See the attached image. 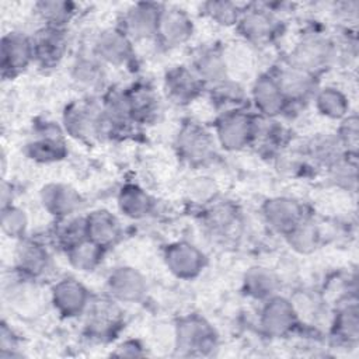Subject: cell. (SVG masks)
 Here are the masks:
<instances>
[{
  "label": "cell",
  "instance_id": "cell-1",
  "mask_svg": "<svg viewBox=\"0 0 359 359\" xmlns=\"http://www.w3.org/2000/svg\"><path fill=\"white\" fill-rule=\"evenodd\" d=\"M337 56L335 43L321 35L309 34L303 36L289 53L287 65L311 76L327 69Z\"/></svg>",
  "mask_w": 359,
  "mask_h": 359
},
{
  "label": "cell",
  "instance_id": "cell-2",
  "mask_svg": "<svg viewBox=\"0 0 359 359\" xmlns=\"http://www.w3.org/2000/svg\"><path fill=\"white\" fill-rule=\"evenodd\" d=\"M66 132L76 139L91 140L101 135L107 119L102 111V104L90 101L74 102L69 105L63 115Z\"/></svg>",
  "mask_w": 359,
  "mask_h": 359
},
{
  "label": "cell",
  "instance_id": "cell-3",
  "mask_svg": "<svg viewBox=\"0 0 359 359\" xmlns=\"http://www.w3.org/2000/svg\"><path fill=\"white\" fill-rule=\"evenodd\" d=\"M216 137L229 151L247 147L255 137V121L240 109L226 111L216 122Z\"/></svg>",
  "mask_w": 359,
  "mask_h": 359
},
{
  "label": "cell",
  "instance_id": "cell-4",
  "mask_svg": "<svg viewBox=\"0 0 359 359\" xmlns=\"http://www.w3.org/2000/svg\"><path fill=\"white\" fill-rule=\"evenodd\" d=\"M177 349L184 355L205 353L216 344V334L212 325L198 317L188 316L180 320L175 331Z\"/></svg>",
  "mask_w": 359,
  "mask_h": 359
},
{
  "label": "cell",
  "instance_id": "cell-5",
  "mask_svg": "<svg viewBox=\"0 0 359 359\" xmlns=\"http://www.w3.org/2000/svg\"><path fill=\"white\" fill-rule=\"evenodd\" d=\"M240 34L250 42L262 43L269 41L278 29V20L266 4H252L243 10L237 22Z\"/></svg>",
  "mask_w": 359,
  "mask_h": 359
},
{
  "label": "cell",
  "instance_id": "cell-6",
  "mask_svg": "<svg viewBox=\"0 0 359 359\" xmlns=\"http://www.w3.org/2000/svg\"><path fill=\"white\" fill-rule=\"evenodd\" d=\"M164 262L168 271L177 278L192 279L202 272L206 257L194 244L178 241L167 245L164 251Z\"/></svg>",
  "mask_w": 359,
  "mask_h": 359
},
{
  "label": "cell",
  "instance_id": "cell-7",
  "mask_svg": "<svg viewBox=\"0 0 359 359\" xmlns=\"http://www.w3.org/2000/svg\"><path fill=\"white\" fill-rule=\"evenodd\" d=\"M297 318L292 300L273 294L268 297L261 311L259 324L266 335L278 338L292 331Z\"/></svg>",
  "mask_w": 359,
  "mask_h": 359
},
{
  "label": "cell",
  "instance_id": "cell-8",
  "mask_svg": "<svg viewBox=\"0 0 359 359\" xmlns=\"http://www.w3.org/2000/svg\"><path fill=\"white\" fill-rule=\"evenodd\" d=\"M94 55L114 66L128 63L133 56L132 39L122 28H108L98 34L94 42Z\"/></svg>",
  "mask_w": 359,
  "mask_h": 359
},
{
  "label": "cell",
  "instance_id": "cell-9",
  "mask_svg": "<svg viewBox=\"0 0 359 359\" xmlns=\"http://www.w3.org/2000/svg\"><path fill=\"white\" fill-rule=\"evenodd\" d=\"M194 34L191 17L181 8H163L157 25L156 38L167 48H175L185 43Z\"/></svg>",
  "mask_w": 359,
  "mask_h": 359
},
{
  "label": "cell",
  "instance_id": "cell-10",
  "mask_svg": "<svg viewBox=\"0 0 359 359\" xmlns=\"http://www.w3.org/2000/svg\"><path fill=\"white\" fill-rule=\"evenodd\" d=\"M107 287L114 299L125 303L142 300L147 290L146 279L132 266L115 268L107 279Z\"/></svg>",
  "mask_w": 359,
  "mask_h": 359
},
{
  "label": "cell",
  "instance_id": "cell-11",
  "mask_svg": "<svg viewBox=\"0 0 359 359\" xmlns=\"http://www.w3.org/2000/svg\"><path fill=\"white\" fill-rule=\"evenodd\" d=\"M262 215L273 230L283 233L285 236L306 219L302 203L286 196L268 199L262 206Z\"/></svg>",
  "mask_w": 359,
  "mask_h": 359
},
{
  "label": "cell",
  "instance_id": "cell-12",
  "mask_svg": "<svg viewBox=\"0 0 359 359\" xmlns=\"http://www.w3.org/2000/svg\"><path fill=\"white\" fill-rule=\"evenodd\" d=\"M163 7L154 3H136L123 15V31L133 39L156 36Z\"/></svg>",
  "mask_w": 359,
  "mask_h": 359
},
{
  "label": "cell",
  "instance_id": "cell-13",
  "mask_svg": "<svg viewBox=\"0 0 359 359\" xmlns=\"http://www.w3.org/2000/svg\"><path fill=\"white\" fill-rule=\"evenodd\" d=\"M32 43L34 59H36L42 67H52L62 60L67 49L65 28L45 25L36 32Z\"/></svg>",
  "mask_w": 359,
  "mask_h": 359
},
{
  "label": "cell",
  "instance_id": "cell-14",
  "mask_svg": "<svg viewBox=\"0 0 359 359\" xmlns=\"http://www.w3.org/2000/svg\"><path fill=\"white\" fill-rule=\"evenodd\" d=\"M0 55L3 74H15L24 70L34 59L32 39L21 32H10L1 39Z\"/></svg>",
  "mask_w": 359,
  "mask_h": 359
},
{
  "label": "cell",
  "instance_id": "cell-15",
  "mask_svg": "<svg viewBox=\"0 0 359 359\" xmlns=\"http://www.w3.org/2000/svg\"><path fill=\"white\" fill-rule=\"evenodd\" d=\"M178 150L191 163H203L215 151V142L210 135L196 123H187L178 133Z\"/></svg>",
  "mask_w": 359,
  "mask_h": 359
},
{
  "label": "cell",
  "instance_id": "cell-16",
  "mask_svg": "<svg viewBox=\"0 0 359 359\" xmlns=\"http://www.w3.org/2000/svg\"><path fill=\"white\" fill-rule=\"evenodd\" d=\"M88 290L79 280L66 278L59 280L52 289V303L65 317L81 314L88 304Z\"/></svg>",
  "mask_w": 359,
  "mask_h": 359
},
{
  "label": "cell",
  "instance_id": "cell-17",
  "mask_svg": "<svg viewBox=\"0 0 359 359\" xmlns=\"http://www.w3.org/2000/svg\"><path fill=\"white\" fill-rule=\"evenodd\" d=\"M273 79L287 104L292 101H306L317 93L314 80L316 76H311L289 65L286 67L279 69L278 73L273 74Z\"/></svg>",
  "mask_w": 359,
  "mask_h": 359
},
{
  "label": "cell",
  "instance_id": "cell-18",
  "mask_svg": "<svg viewBox=\"0 0 359 359\" xmlns=\"http://www.w3.org/2000/svg\"><path fill=\"white\" fill-rule=\"evenodd\" d=\"M252 101L265 118H275L287 107L283 94L271 74H261L255 80L252 86Z\"/></svg>",
  "mask_w": 359,
  "mask_h": 359
},
{
  "label": "cell",
  "instance_id": "cell-19",
  "mask_svg": "<svg viewBox=\"0 0 359 359\" xmlns=\"http://www.w3.org/2000/svg\"><path fill=\"white\" fill-rule=\"evenodd\" d=\"M201 86L202 81L198 79V76L184 66L171 69L164 80L167 97L178 105L192 101L199 94Z\"/></svg>",
  "mask_w": 359,
  "mask_h": 359
},
{
  "label": "cell",
  "instance_id": "cell-20",
  "mask_svg": "<svg viewBox=\"0 0 359 359\" xmlns=\"http://www.w3.org/2000/svg\"><path fill=\"white\" fill-rule=\"evenodd\" d=\"M87 237L98 245L108 248L121 237V224L118 219L105 209L91 212L86 217Z\"/></svg>",
  "mask_w": 359,
  "mask_h": 359
},
{
  "label": "cell",
  "instance_id": "cell-21",
  "mask_svg": "<svg viewBox=\"0 0 359 359\" xmlns=\"http://www.w3.org/2000/svg\"><path fill=\"white\" fill-rule=\"evenodd\" d=\"M43 208L53 216L65 217L80 206V195L69 185L48 184L41 191Z\"/></svg>",
  "mask_w": 359,
  "mask_h": 359
},
{
  "label": "cell",
  "instance_id": "cell-22",
  "mask_svg": "<svg viewBox=\"0 0 359 359\" xmlns=\"http://www.w3.org/2000/svg\"><path fill=\"white\" fill-rule=\"evenodd\" d=\"M17 268L28 278H35L46 272L49 254L46 248L32 240H21L15 251Z\"/></svg>",
  "mask_w": 359,
  "mask_h": 359
},
{
  "label": "cell",
  "instance_id": "cell-23",
  "mask_svg": "<svg viewBox=\"0 0 359 359\" xmlns=\"http://www.w3.org/2000/svg\"><path fill=\"white\" fill-rule=\"evenodd\" d=\"M194 73L202 83L219 84L227 79V65L223 53L216 48H205L194 59Z\"/></svg>",
  "mask_w": 359,
  "mask_h": 359
},
{
  "label": "cell",
  "instance_id": "cell-24",
  "mask_svg": "<svg viewBox=\"0 0 359 359\" xmlns=\"http://www.w3.org/2000/svg\"><path fill=\"white\" fill-rule=\"evenodd\" d=\"M73 80L86 90H97L105 79L104 63L95 56H80L72 66Z\"/></svg>",
  "mask_w": 359,
  "mask_h": 359
},
{
  "label": "cell",
  "instance_id": "cell-25",
  "mask_svg": "<svg viewBox=\"0 0 359 359\" xmlns=\"http://www.w3.org/2000/svg\"><path fill=\"white\" fill-rule=\"evenodd\" d=\"M104 247L98 245L88 237L72 244L66 248V255L72 266H74L79 271L88 272L94 271L100 262L102 261L104 255Z\"/></svg>",
  "mask_w": 359,
  "mask_h": 359
},
{
  "label": "cell",
  "instance_id": "cell-26",
  "mask_svg": "<svg viewBox=\"0 0 359 359\" xmlns=\"http://www.w3.org/2000/svg\"><path fill=\"white\" fill-rule=\"evenodd\" d=\"M118 206L125 216L130 219H142L151 212L153 199L142 188L126 185L118 195Z\"/></svg>",
  "mask_w": 359,
  "mask_h": 359
},
{
  "label": "cell",
  "instance_id": "cell-27",
  "mask_svg": "<svg viewBox=\"0 0 359 359\" xmlns=\"http://www.w3.org/2000/svg\"><path fill=\"white\" fill-rule=\"evenodd\" d=\"M316 107L318 112L330 119H344L349 115L348 97L335 87H324L316 94Z\"/></svg>",
  "mask_w": 359,
  "mask_h": 359
},
{
  "label": "cell",
  "instance_id": "cell-28",
  "mask_svg": "<svg viewBox=\"0 0 359 359\" xmlns=\"http://www.w3.org/2000/svg\"><path fill=\"white\" fill-rule=\"evenodd\" d=\"M102 111H104L107 123H111V125L118 126V125H125L135 121L132 102L128 91L111 90L102 102Z\"/></svg>",
  "mask_w": 359,
  "mask_h": 359
},
{
  "label": "cell",
  "instance_id": "cell-29",
  "mask_svg": "<svg viewBox=\"0 0 359 359\" xmlns=\"http://www.w3.org/2000/svg\"><path fill=\"white\" fill-rule=\"evenodd\" d=\"M335 335L348 342L355 344L359 338V310L356 302L346 303L338 310L334 320Z\"/></svg>",
  "mask_w": 359,
  "mask_h": 359
},
{
  "label": "cell",
  "instance_id": "cell-30",
  "mask_svg": "<svg viewBox=\"0 0 359 359\" xmlns=\"http://www.w3.org/2000/svg\"><path fill=\"white\" fill-rule=\"evenodd\" d=\"M278 286L276 276L266 268H251L244 278V287L250 296L268 299L273 296Z\"/></svg>",
  "mask_w": 359,
  "mask_h": 359
},
{
  "label": "cell",
  "instance_id": "cell-31",
  "mask_svg": "<svg viewBox=\"0 0 359 359\" xmlns=\"http://www.w3.org/2000/svg\"><path fill=\"white\" fill-rule=\"evenodd\" d=\"M286 238L294 251L309 254L317 248L320 243V231L317 226L306 217L286 234Z\"/></svg>",
  "mask_w": 359,
  "mask_h": 359
},
{
  "label": "cell",
  "instance_id": "cell-32",
  "mask_svg": "<svg viewBox=\"0 0 359 359\" xmlns=\"http://www.w3.org/2000/svg\"><path fill=\"white\" fill-rule=\"evenodd\" d=\"M67 150L63 140L57 136L45 135L28 144V154L31 158L41 163H52L62 160Z\"/></svg>",
  "mask_w": 359,
  "mask_h": 359
},
{
  "label": "cell",
  "instance_id": "cell-33",
  "mask_svg": "<svg viewBox=\"0 0 359 359\" xmlns=\"http://www.w3.org/2000/svg\"><path fill=\"white\" fill-rule=\"evenodd\" d=\"M36 11L48 27L65 28L74 14V6L69 1H39Z\"/></svg>",
  "mask_w": 359,
  "mask_h": 359
},
{
  "label": "cell",
  "instance_id": "cell-34",
  "mask_svg": "<svg viewBox=\"0 0 359 359\" xmlns=\"http://www.w3.org/2000/svg\"><path fill=\"white\" fill-rule=\"evenodd\" d=\"M203 10L217 24L226 25V27L237 24L240 20V15L243 13V8H240L236 3L223 1V0H215V1L205 3Z\"/></svg>",
  "mask_w": 359,
  "mask_h": 359
},
{
  "label": "cell",
  "instance_id": "cell-35",
  "mask_svg": "<svg viewBox=\"0 0 359 359\" xmlns=\"http://www.w3.org/2000/svg\"><path fill=\"white\" fill-rule=\"evenodd\" d=\"M212 95L219 105L226 108L224 112L237 109V107L244 101L243 88L237 83L230 81L229 79L212 86Z\"/></svg>",
  "mask_w": 359,
  "mask_h": 359
},
{
  "label": "cell",
  "instance_id": "cell-36",
  "mask_svg": "<svg viewBox=\"0 0 359 359\" xmlns=\"http://www.w3.org/2000/svg\"><path fill=\"white\" fill-rule=\"evenodd\" d=\"M28 226L27 215L17 206L1 208V229L3 233L11 238H21L25 234Z\"/></svg>",
  "mask_w": 359,
  "mask_h": 359
},
{
  "label": "cell",
  "instance_id": "cell-37",
  "mask_svg": "<svg viewBox=\"0 0 359 359\" xmlns=\"http://www.w3.org/2000/svg\"><path fill=\"white\" fill-rule=\"evenodd\" d=\"M133 109V119H147L154 114L157 101L153 91L147 87H137L133 91H128Z\"/></svg>",
  "mask_w": 359,
  "mask_h": 359
},
{
  "label": "cell",
  "instance_id": "cell-38",
  "mask_svg": "<svg viewBox=\"0 0 359 359\" xmlns=\"http://www.w3.org/2000/svg\"><path fill=\"white\" fill-rule=\"evenodd\" d=\"M359 121L355 114L348 115L342 119V123L338 129V140L342 144L344 150L346 153H353L356 154L358 150V143H359Z\"/></svg>",
  "mask_w": 359,
  "mask_h": 359
},
{
  "label": "cell",
  "instance_id": "cell-39",
  "mask_svg": "<svg viewBox=\"0 0 359 359\" xmlns=\"http://www.w3.org/2000/svg\"><path fill=\"white\" fill-rule=\"evenodd\" d=\"M237 223V213L230 205L215 206L208 216V224L220 233H226Z\"/></svg>",
  "mask_w": 359,
  "mask_h": 359
},
{
  "label": "cell",
  "instance_id": "cell-40",
  "mask_svg": "<svg viewBox=\"0 0 359 359\" xmlns=\"http://www.w3.org/2000/svg\"><path fill=\"white\" fill-rule=\"evenodd\" d=\"M217 192V187L213 180L208 177H198L194 178L188 187V195L192 201L195 202H209L210 199L215 198Z\"/></svg>",
  "mask_w": 359,
  "mask_h": 359
},
{
  "label": "cell",
  "instance_id": "cell-41",
  "mask_svg": "<svg viewBox=\"0 0 359 359\" xmlns=\"http://www.w3.org/2000/svg\"><path fill=\"white\" fill-rule=\"evenodd\" d=\"M140 345L136 341H126L123 342L121 346H118V351L115 352V355L119 356H140Z\"/></svg>",
  "mask_w": 359,
  "mask_h": 359
}]
</instances>
